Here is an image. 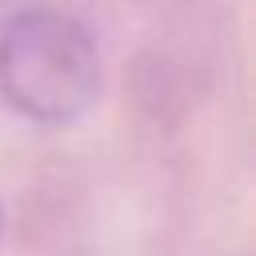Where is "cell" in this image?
<instances>
[{"label": "cell", "instance_id": "1", "mask_svg": "<svg viewBox=\"0 0 256 256\" xmlns=\"http://www.w3.org/2000/svg\"><path fill=\"white\" fill-rule=\"evenodd\" d=\"M92 32L64 8L28 4L0 28V96L36 124L80 120L100 96Z\"/></svg>", "mask_w": 256, "mask_h": 256}, {"label": "cell", "instance_id": "2", "mask_svg": "<svg viewBox=\"0 0 256 256\" xmlns=\"http://www.w3.org/2000/svg\"><path fill=\"white\" fill-rule=\"evenodd\" d=\"M0 228H4V216H0Z\"/></svg>", "mask_w": 256, "mask_h": 256}]
</instances>
